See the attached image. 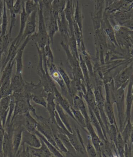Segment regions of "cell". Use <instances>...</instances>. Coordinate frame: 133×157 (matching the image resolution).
I'll return each mask as SVG.
<instances>
[{"instance_id": "1", "label": "cell", "mask_w": 133, "mask_h": 157, "mask_svg": "<svg viewBox=\"0 0 133 157\" xmlns=\"http://www.w3.org/2000/svg\"><path fill=\"white\" fill-rule=\"evenodd\" d=\"M39 54V63L37 66V73L40 77V80L47 93H54V88L56 87L49 74L48 69H45L43 66V60L42 52L38 48L36 47Z\"/></svg>"}, {"instance_id": "2", "label": "cell", "mask_w": 133, "mask_h": 157, "mask_svg": "<svg viewBox=\"0 0 133 157\" xmlns=\"http://www.w3.org/2000/svg\"><path fill=\"white\" fill-rule=\"evenodd\" d=\"M128 82H126L121 87L116 89L114 94V103H116L118 113V118L119 122V131L121 132L124 128L125 119V90Z\"/></svg>"}, {"instance_id": "3", "label": "cell", "mask_w": 133, "mask_h": 157, "mask_svg": "<svg viewBox=\"0 0 133 157\" xmlns=\"http://www.w3.org/2000/svg\"><path fill=\"white\" fill-rule=\"evenodd\" d=\"M47 66L48 68L49 73L50 77L53 80L54 82L57 83L61 87V94L65 98L68 100L71 106H73V100L70 97L69 95L67 87L65 83L64 79L62 78L61 75L59 72L58 68L56 66L54 63H47Z\"/></svg>"}, {"instance_id": "4", "label": "cell", "mask_w": 133, "mask_h": 157, "mask_svg": "<svg viewBox=\"0 0 133 157\" xmlns=\"http://www.w3.org/2000/svg\"><path fill=\"white\" fill-rule=\"evenodd\" d=\"M103 84H96L94 89V93L95 95V100L97 104V107L100 112V116L105 126V131L107 133L109 130V125H110L108 119L104 109V104L105 101V98L104 97L102 90Z\"/></svg>"}, {"instance_id": "5", "label": "cell", "mask_w": 133, "mask_h": 157, "mask_svg": "<svg viewBox=\"0 0 133 157\" xmlns=\"http://www.w3.org/2000/svg\"><path fill=\"white\" fill-rule=\"evenodd\" d=\"M34 117L38 122L37 131L43 135L50 143L54 145L58 149L55 141L53 132L51 128L50 119H45L42 116H39L37 114L34 116Z\"/></svg>"}, {"instance_id": "6", "label": "cell", "mask_w": 133, "mask_h": 157, "mask_svg": "<svg viewBox=\"0 0 133 157\" xmlns=\"http://www.w3.org/2000/svg\"><path fill=\"white\" fill-rule=\"evenodd\" d=\"M61 44L66 52L68 62L69 63L70 66L71 67L72 70L73 76L77 77L78 78L80 79L85 82L83 73L79 65V60L73 56L70 51L69 46L67 44L64 42L63 40L61 41Z\"/></svg>"}, {"instance_id": "7", "label": "cell", "mask_w": 133, "mask_h": 157, "mask_svg": "<svg viewBox=\"0 0 133 157\" xmlns=\"http://www.w3.org/2000/svg\"><path fill=\"white\" fill-rule=\"evenodd\" d=\"M5 133L2 143V150L3 157H14L13 146V125L11 123L5 126Z\"/></svg>"}, {"instance_id": "8", "label": "cell", "mask_w": 133, "mask_h": 157, "mask_svg": "<svg viewBox=\"0 0 133 157\" xmlns=\"http://www.w3.org/2000/svg\"><path fill=\"white\" fill-rule=\"evenodd\" d=\"M105 91V104H104V109L106 116L107 117L109 123L110 124H114L116 128L119 131L118 124L116 121V117L114 115V109H113V104L114 101L113 98H111L110 92H109V87L108 84H104Z\"/></svg>"}, {"instance_id": "9", "label": "cell", "mask_w": 133, "mask_h": 157, "mask_svg": "<svg viewBox=\"0 0 133 157\" xmlns=\"http://www.w3.org/2000/svg\"><path fill=\"white\" fill-rule=\"evenodd\" d=\"M113 28L115 31L116 40L119 47L120 48H126L129 50L132 46L128 35L129 29L119 24L116 25Z\"/></svg>"}, {"instance_id": "10", "label": "cell", "mask_w": 133, "mask_h": 157, "mask_svg": "<svg viewBox=\"0 0 133 157\" xmlns=\"http://www.w3.org/2000/svg\"><path fill=\"white\" fill-rule=\"evenodd\" d=\"M57 131L58 132H61L64 133L68 137L71 144L76 150L77 153L78 152L82 155H87L85 145L82 143L79 140L75 130H74L73 133H71L68 130L67 128L64 129H61V128L58 127V126H57Z\"/></svg>"}, {"instance_id": "11", "label": "cell", "mask_w": 133, "mask_h": 157, "mask_svg": "<svg viewBox=\"0 0 133 157\" xmlns=\"http://www.w3.org/2000/svg\"><path fill=\"white\" fill-rule=\"evenodd\" d=\"M131 62L129 66L121 70L113 78L114 87L116 89L119 88L123 84L128 82L130 79L133 75V68Z\"/></svg>"}, {"instance_id": "12", "label": "cell", "mask_w": 133, "mask_h": 157, "mask_svg": "<svg viewBox=\"0 0 133 157\" xmlns=\"http://www.w3.org/2000/svg\"><path fill=\"white\" fill-rule=\"evenodd\" d=\"M101 28H102L106 36L109 38L111 43L116 47H119L116 40L115 31L114 28L111 24L107 14L104 13L101 20Z\"/></svg>"}, {"instance_id": "13", "label": "cell", "mask_w": 133, "mask_h": 157, "mask_svg": "<svg viewBox=\"0 0 133 157\" xmlns=\"http://www.w3.org/2000/svg\"><path fill=\"white\" fill-rule=\"evenodd\" d=\"M24 145L34 148H39L41 146V142L35 134L30 132L24 128L22 135L21 145Z\"/></svg>"}, {"instance_id": "14", "label": "cell", "mask_w": 133, "mask_h": 157, "mask_svg": "<svg viewBox=\"0 0 133 157\" xmlns=\"http://www.w3.org/2000/svg\"><path fill=\"white\" fill-rule=\"evenodd\" d=\"M86 129L87 131V133L90 135L92 144L93 145L96 150L97 156L99 157H102L100 147L102 140H100L98 135L94 128L93 126L92 125L90 119L86 121Z\"/></svg>"}, {"instance_id": "15", "label": "cell", "mask_w": 133, "mask_h": 157, "mask_svg": "<svg viewBox=\"0 0 133 157\" xmlns=\"http://www.w3.org/2000/svg\"><path fill=\"white\" fill-rule=\"evenodd\" d=\"M57 23L58 26V31H59L61 36L64 39V42L67 44L68 39L71 36V33L69 29V24L65 17L64 11L59 14L57 18Z\"/></svg>"}, {"instance_id": "16", "label": "cell", "mask_w": 133, "mask_h": 157, "mask_svg": "<svg viewBox=\"0 0 133 157\" xmlns=\"http://www.w3.org/2000/svg\"><path fill=\"white\" fill-rule=\"evenodd\" d=\"M38 15V10L34 11L29 16L24 28L23 37L21 38V42L24 41L27 37H30L31 35L35 33L36 30V18Z\"/></svg>"}, {"instance_id": "17", "label": "cell", "mask_w": 133, "mask_h": 157, "mask_svg": "<svg viewBox=\"0 0 133 157\" xmlns=\"http://www.w3.org/2000/svg\"><path fill=\"white\" fill-rule=\"evenodd\" d=\"M24 91L31 95L42 96L45 98H46L47 95V93L46 92L40 81L38 84H35L34 82H28L25 80Z\"/></svg>"}, {"instance_id": "18", "label": "cell", "mask_w": 133, "mask_h": 157, "mask_svg": "<svg viewBox=\"0 0 133 157\" xmlns=\"http://www.w3.org/2000/svg\"><path fill=\"white\" fill-rule=\"evenodd\" d=\"M54 94L55 97L56 102L58 103L63 110L70 116L73 120L76 122V119L73 115L72 112L71 110V105L70 104L68 100L62 96L61 94L59 92L57 87L54 88Z\"/></svg>"}, {"instance_id": "19", "label": "cell", "mask_w": 133, "mask_h": 157, "mask_svg": "<svg viewBox=\"0 0 133 157\" xmlns=\"http://www.w3.org/2000/svg\"><path fill=\"white\" fill-rule=\"evenodd\" d=\"M47 101L46 109L50 115V123L52 125L57 126L55 119L56 101L54 93H48L46 98Z\"/></svg>"}, {"instance_id": "20", "label": "cell", "mask_w": 133, "mask_h": 157, "mask_svg": "<svg viewBox=\"0 0 133 157\" xmlns=\"http://www.w3.org/2000/svg\"><path fill=\"white\" fill-rule=\"evenodd\" d=\"M25 80L23 73H16L12 76L10 79V87L13 93H21L24 91Z\"/></svg>"}, {"instance_id": "21", "label": "cell", "mask_w": 133, "mask_h": 157, "mask_svg": "<svg viewBox=\"0 0 133 157\" xmlns=\"http://www.w3.org/2000/svg\"><path fill=\"white\" fill-rule=\"evenodd\" d=\"M30 40V37H28L24 41L23 44L20 46L18 50L17 54L15 58V62L16 64V73H23V54L24 50L27 45L28 42Z\"/></svg>"}, {"instance_id": "22", "label": "cell", "mask_w": 133, "mask_h": 157, "mask_svg": "<svg viewBox=\"0 0 133 157\" xmlns=\"http://www.w3.org/2000/svg\"><path fill=\"white\" fill-rule=\"evenodd\" d=\"M133 75L130 78L129 82L128 84V89L127 93L126 94V109H125V119L124 127L126 124V122L128 120L131 119V110L132 105L133 103V94L131 92V87H132V78Z\"/></svg>"}, {"instance_id": "23", "label": "cell", "mask_w": 133, "mask_h": 157, "mask_svg": "<svg viewBox=\"0 0 133 157\" xmlns=\"http://www.w3.org/2000/svg\"><path fill=\"white\" fill-rule=\"evenodd\" d=\"M41 146L39 148H34L29 147V151L31 157H54L52 152L49 150L43 141L41 140Z\"/></svg>"}, {"instance_id": "24", "label": "cell", "mask_w": 133, "mask_h": 157, "mask_svg": "<svg viewBox=\"0 0 133 157\" xmlns=\"http://www.w3.org/2000/svg\"><path fill=\"white\" fill-rule=\"evenodd\" d=\"M58 16L55 15V14L53 13L52 11H51L49 21L46 25L47 33L49 35L50 42H52V44L53 43L54 36L58 31V23H57V18Z\"/></svg>"}, {"instance_id": "25", "label": "cell", "mask_w": 133, "mask_h": 157, "mask_svg": "<svg viewBox=\"0 0 133 157\" xmlns=\"http://www.w3.org/2000/svg\"><path fill=\"white\" fill-rule=\"evenodd\" d=\"M65 15L69 24V29L71 34L73 33V23L74 20V4L73 0H67L64 10Z\"/></svg>"}, {"instance_id": "26", "label": "cell", "mask_w": 133, "mask_h": 157, "mask_svg": "<svg viewBox=\"0 0 133 157\" xmlns=\"http://www.w3.org/2000/svg\"><path fill=\"white\" fill-rule=\"evenodd\" d=\"M10 101V95L0 99V119L4 128H5L7 120Z\"/></svg>"}, {"instance_id": "27", "label": "cell", "mask_w": 133, "mask_h": 157, "mask_svg": "<svg viewBox=\"0 0 133 157\" xmlns=\"http://www.w3.org/2000/svg\"><path fill=\"white\" fill-rule=\"evenodd\" d=\"M23 125L24 128L30 132L35 133L37 131L38 121L31 114L30 112H27L23 114Z\"/></svg>"}, {"instance_id": "28", "label": "cell", "mask_w": 133, "mask_h": 157, "mask_svg": "<svg viewBox=\"0 0 133 157\" xmlns=\"http://www.w3.org/2000/svg\"><path fill=\"white\" fill-rule=\"evenodd\" d=\"M72 107L76 110H79L81 112L84 117L85 121L90 120V115L85 104L83 95H76L74 97Z\"/></svg>"}, {"instance_id": "29", "label": "cell", "mask_w": 133, "mask_h": 157, "mask_svg": "<svg viewBox=\"0 0 133 157\" xmlns=\"http://www.w3.org/2000/svg\"><path fill=\"white\" fill-rule=\"evenodd\" d=\"M29 16L26 13L24 9V5L23 6L22 11L20 13V26L19 28V33L17 36L14 39L15 41L16 44L17 45L18 47L20 46L21 42V38L23 37V33L24 32V28L26 27V23L28 20Z\"/></svg>"}, {"instance_id": "30", "label": "cell", "mask_w": 133, "mask_h": 157, "mask_svg": "<svg viewBox=\"0 0 133 157\" xmlns=\"http://www.w3.org/2000/svg\"><path fill=\"white\" fill-rule=\"evenodd\" d=\"M88 113L90 115V120L91 122L92 123V125L95 128V129L96 130V133L98 135L99 138L102 140H106L105 137L104 136V133L102 132V128L101 126L100 123L99 122L98 119L95 115V114L94 113L93 111H92L91 108L90 107H88Z\"/></svg>"}, {"instance_id": "31", "label": "cell", "mask_w": 133, "mask_h": 157, "mask_svg": "<svg viewBox=\"0 0 133 157\" xmlns=\"http://www.w3.org/2000/svg\"><path fill=\"white\" fill-rule=\"evenodd\" d=\"M110 14L113 15V19L121 26L132 17L131 13L128 11H118Z\"/></svg>"}, {"instance_id": "32", "label": "cell", "mask_w": 133, "mask_h": 157, "mask_svg": "<svg viewBox=\"0 0 133 157\" xmlns=\"http://www.w3.org/2000/svg\"><path fill=\"white\" fill-rule=\"evenodd\" d=\"M57 135L60 138V140H61L62 143L67 149L68 151V154L71 155L72 156H76L77 155V152L74 149L72 145L71 144L68 137L65 134L61 132H58L57 133Z\"/></svg>"}, {"instance_id": "33", "label": "cell", "mask_w": 133, "mask_h": 157, "mask_svg": "<svg viewBox=\"0 0 133 157\" xmlns=\"http://www.w3.org/2000/svg\"><path fill=\"white\" fill-rule=\"evenodd\" d=\"M56 110L61 120L62 121V123L65 125L68 130L70 132L73 133L74 130L72 128H71L69 122V117H68L69 115H68V114L63 110V109L61 107V105L57 102H56Z\"/></svg>"}, {"instance_id": "34", "label": "cell", "mask_w": 133, "mask_h": 157, "mask_svg": "<svg viewBox=\"0 0 133 157\" xmlns=\"http://www.w3.org/2000/svg\"><path fill=\"white\" fill-rule=\"evenodd\" d=\"M35 134L37 136H38L39 138H40V140H42L46 144L47 147L49 149V150H50V151L54 155V157H64V155H63V154L59 150H58L54 146V145L50 143V142L47 140L46 138H45L43 135L41 134L40 132H39L38 131H35Z\"/></svg>"}, {"instance_id": "35", "label": "cell", "mask_w": 133, "mask_h": 157, "mask_svg": "<svg viewBox=\"0 0 133 157\" xmlns=\"http://www.w3.org/2000/svg\"><path fill=\"white\" fill-rule=\"evenodd\" d=\"M74 21L78 25L80 30L83 33V16L79 0H76V7L74 9Z\"/></svg>"}, {"instance_id": "36", "label": "cell", "mask_w": 133, "mask_h": 157, "mask_svg": "<svg viewBox=\"0 0 133 157\" xmlns=\"http://www.w3.org/2000/svg\"><path fill=\"white\" fill-rule=\"evenodd\" d=\"M10 79L11 78H8L0 84V99L12 94V90L10 87Z\"/></svg>"}, {"instance_id": "37", "label": "cell", "mask_w": 133, "mask_h": 157, "mask_svg": "<svg viewBox=\"0 0 133 157\" xmlns=\"http://www.w3.org/2000/svg\"><path fill=\"white\" fill-rule=\"evenodd\" d=\"M71 111L72 112L73 115L74 116V118L76 119V122L79 125L81 126V128L87 133V129H86V121L84 117L82 114L81 112L79 110H76L74 109L72 106H71Z\"/></svg>"}, {"instance_id": "38", "label": "cell", "mask_w": 133, "mask_h": 157, "mask_svg": "<svg viewBox=\"0 0 133 157\" xmlns=\"http://www.w3.org/2000/svg\"><path fill=\"white\" fill-rule=\"evenodd\" d=\"M67 44L69 46L70 51L73 56L79 60V52L78 50V44L73 33L71 34L70 37L68 39Z\"/></svg>"}, {"instance_id": "39", "label": "cell", "mask_w": 133, "mask_h": 157, "mask_svg": "<svg viewBox=\"0 0 133 157\" xmlns=\"http://www.w3.org/2000/svg\"><path fill=\"white\" fill-rule=\"evenodd\" d=\"M133 129V124L131 122V119H129L126 122V124L121 132V134L124 141L126 144L130 143V137L131 135V131Z\"/></svg>"}, {"instance_id": "40", "label": "cell", "mask_w": 133, "mask_h": 157, "mask_svg": "<svg viewBox=\"0 0 133 157\" xmlns=\"http://www.w3.org/2000/svg\"><path fill=\"white\" fill-rule=\"evenodd\" d=\"M4 5L3 12L2 15V23L1 27V31H0V35L1 37H4L6 35L7 33V25H8V19H7V7L6 6L5 1Z\"/></svg>"}, {"instance_id": "41", "label": "cell", "mask_w": 133, "mask_h": 157, "mask_svg": "<svg viewBox=\"0 0 133 157\" xmlns=\"http://www.w3.org/2000/svg\"><path fill=\"white\" fill-rule=\"evenodd\" d=\"M125 143L123 140L121 132H118V137H117V143L116 145V148L118 152V157H124V153Z\"/></svg>"}, {"instance_id": "42", "label": "cell", "mask_w": 133, "mask_h": 157, "mask_svg": "<svg viewBox=\"0 0 133 157\" xmlns=\"http://www.w3.org/2000/svg\"><path fill=\"white\" fill-rule=\"evenodd\" d=\"M73 34H74L75 38L76 39L77 44H78V50H79L80 47H81V42L83 40V33L80 30L79 27H78V25L74 20H73Z\"/></svg>"}, {"instance_id": "43", "label": "cell", "mask_w": 133, "mask_h": 157, "mask_svg": "<svg viewBox=\"0 0 133 157\" xmlns=\"http://www.w3.org/2000/svg\"><path fill=\"white\" fill-rule=\"evenodd\" d=\"M50 43H49L47 44L44 47V50L42 52L43 57L45 58L46 59V63L54 62V55L50 48Z\"/></svg>"}, {"instance_id": "44", "label": "cell", "mask_w": 133, "mask_h": 157, "mask_svg": "<svg viewBox=\"0 0 133 157\" xmlns=\"http://www.w3.org/2000/svg\"><path fill=\"white\" fill-rule=\"evenodd\" d=\"M118 132H119V131L116 128L114 124H110L109 125V130L107 133V136H109L110 141L116 145V146L117 143Z\"/></svg>"}, {"instance_id": "45", "label": "cell", "mask_w": 133, "mask_h": 157, "mask_svg": "<svg viewBox=\"0 0 133 157\" xmlns=\"http://www.w3.org/2000/svg\"><path fill=\"white\" fill-rule=\"evenodd\" d=\"M38 8V5L36 4L33 0H27L24 3V9L26 13L29 16L34 11Z\"/></svg>"}, {"instance_id": "46", "label": "cell", "mask_w": 133, "mask_h": 157, "mask_svg": "<svg viewBox=\"0 0 133 157\" xmlns=\"http://www.w3.org/2000/svg\"><path fill=\"white\" fill-rule=\"evenodd\" d=\"M31 101H33L36 105H40L45 108H46L47 101L46 98L42 96L38 95H31Z\"/></svg>"}, {"instance_id": "47", "label": "cell", "mask_w": 133, "mask_h": 157, "mask_svg": "<svg viewBox=\"0 0 133 157\" xmlns=\"http://www.w3.org/2000/svg\"><path fill=\"white\" fill-rule=\"evenodd\" d=\"M85 149H86L87 155L88 157H98L96 150V149L94 146L92 144L91 141L88 140V142L87 143V145H86V146H85Z\"/></svg>"}, {"instance_id": "48", "label": "cell", "mask_w": 133, "mask_h": 157, "mask_svg": "<svg viewBox=\"0 0 133 157\" xmlns=\"http://www.w3.org/2000/svg\"><path fill=\"white\" fill-rule=\"evenodd\" d=\"M54 138L56 144L57 146V148L62 153V154H68V151L64 145L62 143V141L60 138L57 136V134H54Z\"/></svg>"}, {"instance_id": "49", "label": "cell", "mask_w": 133, "mask_h": 157, "mask_svg": "<svg viewBox=\"0 0 133 157\" xmlns=\"http://www.w3.org/2000/svg\"><path fill=\"white\" fill-rule=\"evenodd\" d=\"M58 68L60 73L61 75L62 78L64 79L65 83L66 84V86L67 87L68 90V93H69L71 79L70 78L69 75H68V74L66 73V71L64 69H62L61 67H58Z\"/></svg>"}, {"instance_id": "50", "label": "cell", "mask_w": 133, "mask_h": 157, "mask_svg": "<svg viewBox=\"0 0 133 157\" xmlns=\"http://www.w3.org/2000/svg\"><path fill=\"white\" fill-rule=\"evenodd\" d=\"M3 38L0 35V75H1V72H2V56H3Z\"/></svg>"}, {"instance_id": "51", "label": "cell", "mask_w": 133, "mask_h": 157, "mask_svg": "<svg viewBox=\"0 0 133 157\" xmlns=\"http://www.w3.org/2000/svg\"><path fill=\"white\" fill-rule=\"evenodd\" d=\"M6 6L9 11V13L12 12L14 4V0H4Z\"/></svg>"}, {"instance_id": "52", "label": "cell", "mask_w": 133, "mask_h": 157, "mask_svg": "<svg viewBox=\"0 0 133 157\" xmlns=\"http://www.w3.org/2000/svg\"><path fill=\"white\" fill-rule=\"evenodd\" d=\"M4 5V0H0V23H2V15L3 12Z\"/></svg>"}, {"instance_id": "53", "label": "cell", "mask_w": 133, "mask_h": 157, "mask_svg": "<svg viewBox=\"0 0 133 157\" xmlns=\"http://www.w3.org/2000/svg\"><path fill=\"white\" fill-rule=\"evenodd\" d=\"M128 35L131 43L133 45V30H128Z\"/></svg>"}, {"instance_id": "54", "label": "cell", "mask_w": 133, "mask_h": 157, "mask_svg": "<svg viewBox=\"0 0 133 157\" xmlns=\"http://www.w3.org/2000/svg\"><path fill=\"white\" fill-rule=\"evenodd\" d=\"M0 157H3V150H2V145H0Z\"/></svg>"}, {"instance_id": "55", "label": "cell", "mask_w": 133, "mask_h": 157, "mask_svg": "<svg viewBox=\"0 0 133 157\" xmlns=\"http://www.w3.org/2000/svg\"><path fill=\"white\" fill-rule=\"evenodd\" d=\"M33 1L38 5H39V4L40 2H41V0H33Z\"/></svg>"}, {"instance_id": "56", "label": "cell", "mask_w": 133, "mask_h": 157, "mask_svg": "<svg viewBox=\"0 0 133 157\" xmlns=\"http://www.w3.org/2000/svg\"><path fill=\"white\" fill-rule=\"evenodd\" d=\"M131 92H132V94H133V78H132V87H131Z\"/></svg>"}, {"instance_id": "57", "label": "cell", "mask_w": 133, "mask_h": 157, "mask_svg": "<svg viewBox=\"0 0 133 157\" xmlns=\"http://www.w3.org/2000/svg\"><path fill=\"white\" fill-rule=\"evenodd\" d=\"M24 1H27V0H24Z\"/></svg>"}, {"instance_id": "58", "label": "cell", "mask_w": 133, "mask_h": 157, "mask_svg": "<svg viewBox=\"0 0 133 157\" xmlns=\"http://www.w3.org/2000/svg\"><path fill=\"white\" fill-rule=\"evenodd\" d=\"M52 2H53V0H52Z\"/></svg>"}]
</instances>
